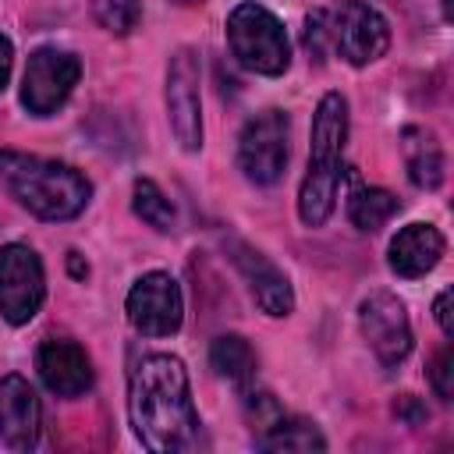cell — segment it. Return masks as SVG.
<instances>
[{
    "mask_svg": "<svg viewBox=\"0 0 454 454\" xmlns=\"http://www.w3.org/2000/svg\"><path fill=\"white\" fill-rule=\"evenodd\" d=\"M128 415L135 436L153 454L199 447V411L192 401L184 362L174 355H145L128 380Z\"/></svg>",
    "mask_w": 454,
    "mask_h": 454,
    "instance_id": "6da1fadb",
    "label": "cell"
},
{
    "mask_svg": "<svg viewBox=\"0 0 454 454\" xmlns=\"http://www.w3.org/2000/svg\"><path fill=\"white\" fill-rule=\"evenodd\" d=\"M0 184L39 220H71L92 199V184L82 170L18 149H0Z\"/></svg>",
    "mask_w": 454,
    "mask_h": 454,
    "instance_id": "7a4b0ae2",
    "label": "cell"
},
{
    "mask_svg": "<svg viewBox=\"0 0 454 454\" xmlns=\"http://www.w3.org/2000/svg\"><path fill=\"white\" fill-rule=\"evenodd\" d=\"M344 142H348V103L340 92H326L312 117L309 170L298 192V216L305 227H323L337 206L344 181Z\"/></svg>",
    "mask_w": 454,
    "mask_h": 454,
    "instance_id": "3957f363",
    "label": "cell"
},
{
    "mask_svg": "<svg viewBox=\"0 0 454 454\" xmlns=\"http://www.w3.org/2000/svg\"><path fill=\"white\" fill-rule=\"evenodd\" d=\"M227 43L231 53L241 67L255 71V74H284L291 64V43L287 32L280 25V18L273 11H266L262 4H238L227 14Z\"/></svg>",
    "mask_w": 454,
    "mask_h": 454,
    "instance_id": "277c9868",
    "label": "cell"
},
{
    "mask_svg": "<svg viewBox=\"0 0 454 454\" xmlns=\"http://www.w3.org/2000/svg\"><path fill=\"white\" fill-rule=\"evenodd\" d=\"M330 46L355 67L380 60L390 46V25L369 0H337L326 14Z\"/></svg>",
    "mask_w": 454,
    "mask_h": 454,
    "instance_id": "5b68a950",
    "label": "cell"
},
{
    "mask_svg": "<svg viewBox=\"0 0 454 454\" xmlns=\"http://www.w3.org/2000/svg\"><path fill=\"white\" fill-rule=\"evenodd\" d=\"M287 131L291 121L284 110H262L245 121L238 135V167L252 184L280 181L287 167Z\"/></svg>",
    "mask_w": 454,
    "mask_h": 454,
    "instance_id": "8992f818",
    "label": "cell"
},
{
    "mask_svg": "<svg viewBox=\"0 0 454 454\" xmlns=\"http://www.w3.org/2000/svg\"><path fill=\"white\" fill-rule=\"evenodd\" d=\"M46 298L43 262L28 245H4L0 248V316L14 326L28 323Z\"/></svg>",
    "mask_w": 454,
    "mask_h": 454,
    "instance_id": "52a82bcc",
    "label": "cell"
},
{
    "mask_svg": "<svg viewBox=\"0 0 454 454\" xmlns=\"http://www.w3.org/2000/svg\"><path fill=\"white\" fill-rule=\"evenodd\" d=\"M82 74V60L67 50H53L43 46L28 57L25 78H21V103L28 114L46 117L57 106H64V99L71 96V89L78 85Z\"/></svg>",
    "mask_w": 454,
    "mask_h": 454,
    "instance_id": "ba28073f",
    "label": "cell"
},
{
    "mask_svg": "<svg viewBox=\"0 0 454 454\" xmlns=\"http://www.w3.org/2000/svg\"><path fill=\"white\" fill-rule=\"evenodd\" d=\"M128 323L142 333V337H170L181 326L184 316V301H181V287L170 273L153 270L142 273L135 280V287L128 291Z\"/></svg>",
    "mask_w": 454,
    "mask_h": 454,
    "instance_id": "9c48e42d",
    "label": "cell"
},
{
    "mask_svg": "<svg viewBox=\"0 0 454 454\" xmlns=\"http://www.w3.org/2000/svg\"><path fill=\"white\" fill-rule=\"evenodd\" d=\"M167 121L181 149L202 145V103H199V53L181 46L167 64Z\"/></svg>",
    "mask_w": 454,
    "mask_h": 454,
    "instance_id": "30bf717a",
    "label": "cell"
},
{
    "mask_svg": "<svg viewBox=\"0 0 454 454\" xmlns=\"http://www.w3.org/2000/svg\"><path fill=\"white\" fill-rule=\"evenodd\" d=\"M358 326H362V337L369 340L372 355L383 365H397V362L408 358L411 323H408V312H404L397 294H390V291L365 294L362 305H358Z\"/></svg>",
    "mask_w": 454,
    "mask_h": 454,
    "instance_id": "8fae6325",
    "label": "cell"
},
{
    "mask_svg": "<svg viewBox=\"0 0 454 454\" xmlns=\"http://www.w3.org/2000/svg\"><path fill=\"white\" fill-rule=\"evenodd\" d=\"M227 252H231V262L238 266V273L245 277V284H248L255 305H259L266 316H287V312L294 309V294H291L287 277H284L259 248H252V245L231 238V241H227Z\"/></svg>",
    "mask_w": 454,
    "mask_h": 454,
    "instance_id": "7c38bea8",
    "label": "cell"
},
{
    "mask_svg": "<svg viewBox=\"0 0 454 454\" xmlns=\"http://www.w3.org/2000/svg\"><path fill=\"white\" fill-rule=\"evenodd\" d=\"M39 397L32 383L18 372L0 380V443L11 450H32L39 440Z\"/></svg>",
    "mask_w": 454,
    "mask_h": 454,
    "instance_id": "4fadbf2b",
    "label": "cell"
},
{
    "mask_svg": "<svg viewBox=\"0 0 454 454\" xmlns=\"http://www.w3.org/2000/svg\"><path fill=\"white\" fill-rule=\"evenodd\" d=\"M35 369L46 390L57 397H78L92 387V362L85 348L74 340H43L35 355Z\"/></svg>",
    "mask_w": 454,
    "mask_h": 454,
    "instance_id": "5bb4252c",
    "label": "cell"
},
{
    "mask_svg": "<svg viewBox=\"0 0 454 454\" xmlns=\"http://www.w3.org/2000/svg\"><path fill=\"white\" fill-rule=\"evenodd\" d=\"M443 255V234L433 223H408L394 234L390 241V270L404 280H415L422 273H429Z\"/></svg>",
    "mask_w": 454,
    "mask_h": 454,
    "instance_id": "9a60e30c",
    "label": "cell"
},
{
    "mask_svg": "<svg viewBox=\"0 0 454 454\" xmlns=\"http://www.w3.org/2000/svg\"><path fill=\"white\" fill-rule=\"evenodd\" d=\"M209 365L220 380L234 383V387H248L255 376V351L248 348L245 337L238 333H220L209 344Z\"/></svg>",
    "mask_w": 454,
    "mask_h": 454,
    "instance_id": "2e32d148",
    "label": "cell"
},
{
    "mask_svg": "<svg viewBox=\"0 0 454 454\" xmlns=\"http://www.w3.org/2000/svg\"><path fill=\"white\" fill-rule=\"evenodd\" d=\"M255 443L262 450H326L323 433L309 419H287V415H280L270 429H262Z\"/></svg>",
    "mask_w": 454,
    "mask_h": 454,
    "instance_id": "e0dca14e",
    "label": "cell"
},
{
    "mask_svg": "<svg viewBox=\"0 0 454 454\" xmlns=\"http://www.w3.org/2000/svg\"><path fill=\"white\" fill-rule=\"evenodd\" d=\"M404 153H408V177L419 188H436L443 181V153L436 149L433 135L404 131Z\"/></svg>",
    "mask_w": 454,
    "mask_h": 454,
    "instance_id": "ac0fdd59",
    "label": "cell"
},
{
    "mask_svg": "<svg viewBox=\"0 0 454 454\" xmlns=\"http://www.w3.org/2000/svg\"><path fill=\"white\" fill-rule=\"evenodd\" d=\"M397 209H401V202H397L390 192H383V188H358V192L351 195V202H348L351 223H355L358 231H365V234L380 231Z\"/></svg>",
    "mask_w": 454,
    "mask_h": 454,
    "instance_id": "d6986e66",
    "label": "cell"
},
{
    "mask_svg": "<svg viewBox=\"0 0 454 454\" xmlns=\"http://www.w3.org/2000/svg\"><path fill=\"white\" fill-rule=\"evenodd\" d=\"M131 209H135L138 220H145V223H149L153 231H160V234H170L174 223H177V213H174L170 199H167L149 177H138V181H135V188H131Z\"/></svg>",
    "mask_w": 454,
    "mask_h": 454,
    "instance_id": "ffe728a7",
    "label": "cell"
},
{
    "mask_svg": "<svg viewBox=\"0 0 454 454\" xmlns=\"http://www.w3.org/2000/svg\"><path fill=\"white\" fill-rule=\"evenodd\" d=\"M92 18L114 32V35H128L138 21H142V4L138 0H92Z\"/></svg>",
    "mask_w": 454,
    "mask_h": 454,
    "instance_id": "44dd1931",
    "label": "cell"
},
{
    "mask_svg": "<svg viewBox=\"0 0 454 454\" xmlns=\"http://www.w3.org/2000/svg\"><path fill=\"white\" fill-rule=\"evenodd\" d=\"M429 383H433L436 397L450 401V394H454V351L450 348H440L433 355V362H429Z\"/></svg>",
    "mask_w": 454,
    "mask_h": 454,
    "instance_id": "7402d4cb",
    "label": "cell"
},
{
    "mask_svg": "<svg viewBox=\"0 0 454 454\" xmlns=\"http://www.w3.org/2000/svg\"><path fill=\"white\" fill-rule=\"evenodd\" d=\"M245 411H248V422H252V429H270L284 411H280V404L270 397V394H248L245 397Z\"/></svg>",
    "mask_w": 454,
    "mask_h": 454,
    "instance_id": "603a6c76",
    "label": "cell"
},
{
    "mask_svg": "<svg viewBox=\"0 0 454 454\" xmlns=\"http://www.w3.org/2000/svg\"><path fill=\"white\" fill-rule=\"evenodd\" d=\"M326 46H330V28H326V11H312L309 14V21H305V50L316 57V60H323V53H326Z\"/></svg>",
    "mask_w": 454,
    "mask_h": 454,
    "instance_id": "cb8c5ba5",
    "label": "cell"
},
{
    "mask_svg": "<svg viewBox=\"0 0 454 454\" xmlns=\"http://www.w3.org/2000/svg\"><path fill=\"white\" fill-rule=\"evenodd\" d=\"M394 415H397L401 422H408V426H422V422L429 419V408H426L415 394H401V397L394 401Z\"/></svg>",
    "mask_w": 454,
    "mask_h": 454,
    "instance_id": "d4e9b609",
    "label": "cell"
},
{
    "mask_svg": "<svg viewBox=\"0 0 454 454\" xmlns=\"http://www.w3.org/2000/svg\"><path fill=\"white\" fill-rule=\"evenodd\" d=\"M433 316H436L440 330L450 337V333H454V323H450V287H443V291L436 294V301H433Z\"/></svg>",
    "mask_w": 454,
    "mask_h": 454,
    "instance_id": "484cf974",
    "label": "cell"
},
{
    "mask_svg": "<svg viewBox=\"0 0 454 454\" xmlns=\"http://www.w3.org/2000/svg\"><path fill=\"white\" fill-rule=\"evenodd\" d=\"M11 64H14V50H11V39H7V35H0V92H4L7 78H11Z\"/></svg>",
    "mask_w": 454,
    "mask_h": 454,
    "instance_id": "4316f807",
    "label": "cell"
},
{
    "mask_svg": "<svg viewBox=\"0 0 454 454\" xmlns=\"http://www.w3.org/2000/svg\"><path fill=\"white\" fill-rule=\"evenodd\" d=\"M67 266H71V277H78V280L89 273V266L82 262V255H78V252H67Z\"/></svg>",
    "mask_w": 454,
    "mask_h": 454,
    "instance_id": "83f0119b",
    "label": "cell"
},
{
    "mask_svg": "<svg viewBox=\"0 0 454 454\" xmlns=\"http://www.w3.org/2000/svg\"><path fill=\"white\" fill-rule=\"evenodd\" d=\"M181 4H195V0H181Z\"/></svg>",
    "mask_w": 454,
    "mask_h": 454,
    "instance_id": "f1b7e54d",
    "label": "cell"
}]
</instances>
